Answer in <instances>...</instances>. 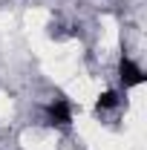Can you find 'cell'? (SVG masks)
I'll return each mask as SVG.
<instances>
[{"label": "cell", "mask_w": 147, "mask_h": 150, "mask_svg": "<svg viewBox=\"0 0 147 150\" xmlns=\"http://www.w3.org/2000/svg\"><path fill=\"white\" fill-rule=\"evenodd\" d=\"M121 81H124V87H139V84L144 81V72H141L130 58H124V61H121Z\"/></svg>", "instance_id": "obj_1"}, {"label": "cell", "mask_w": 147, "mask_h": 150, "mask_svg": "<svg viewBox=\"0 0 147 150\" xmlns=\"http://www.w3.org/2000/svg\"><path fill=\"white\" fill-rule=\"evenodd\" d=\"M115 104H118L115 93H104L101 98H98V110H110V107H115Z\"/></svg>", "instance_id": "obj_3"}, {"label": "cell", "mask_w": 147, "mask_h": 150, "mask_svg": "<svg viewBox=\"0 0 147 150\" xmlns=\"http://www.w3.org/2000/svg\"><path fill=\"white\" fill-rule=\"evenodd\" d=\"M49 118H52V124H69L72 121V107L66 101H55V104H49Z\"/></svg>", "instance_id": "obj_2"}]
</instances>
